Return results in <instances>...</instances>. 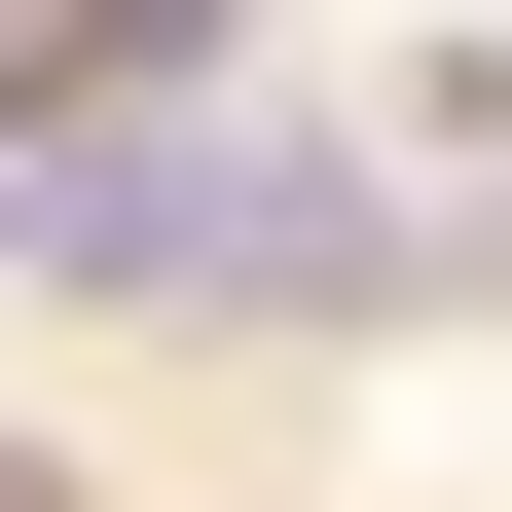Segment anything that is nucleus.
I'll return each mask as SVG.
<instances>
[{"mask_svg":"<svg viewBox=\"0 0 512 512\" xmlns=\"http://www.w3.org/2000/svg\"><path fill=\"white\" fill-rule=\"evenodd\" d=\"M439 147H512V37H439Z\"/></svg>","mask_w":512,"mask_h":512,"instance_id":"obj_1","label":"nucleus"},{"mask_svg":"<svg viewBox=\"0 0 512 512\" xmlns=\"http://www.w3.org/2000/svg\"><path fill=\"white\" fill-rule=\"evenodd\" d=\"M0 512H37V476H0Z\"/></svg>","mask_w":512,"mask_h":512,"instance_id":"obj_2","label":"nucleus"}]
</instances>
